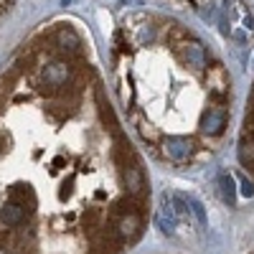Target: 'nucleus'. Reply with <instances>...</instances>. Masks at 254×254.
Segmentation results:
<instances>
[{
    "label": "nucleus",
    "mask_w": 254,
    "mask_h": 254,
    "mask_svg": "<svg viewBox=\"0 0 254 254\" xmlns=\"http://www.w3.org/2000/svg\"><path fill=\"white\" fill-rule=\"evenodd\" d=\"M147 221V168L89 41L38 33L0 71V254H127Z\"/></svg>",
    "instance_id": "nucleus-1"
},
{
    "label": "nucleus",
    "mask_w": 254,
    "mask_h": 254,
    "mask_svg": "<svg viewBox=\"0 0 254 254\" xmlns=\"http://www.w3.org/2000/svg\"><path fill=\"white\" fill-rule=\"evenodd\" d=\"M110 74L122 117L153 160L190 168L216 153L231 120V79L181 23L125 15L112 33Z\"/></svg>",
    "instance_id": "nucleus-2"
},
{
    "label": "nucleus",
    "mask_w": 254,
    "mask_h": 254,
    "mask_svg": "<svg viewBox=\"0 0 254 254\" xmlns=\"http://www.w3.org/2000/svg\"><path fill=\"white\" fill-rule=\"evenodd\" d=\"M239 160L254 176V87H252V94L247 102V115H244L242 135H239Z\"/></svg>",
    "instance_id": "nucleus-3"
},
{
    "label": "nucleus",
    "mask_w": 254,
    "mask_h": 254,
    "mask_svg": "<svg viewBox=\"0 0 254 254\" xmlns=\"http://www.w3.org/2000/svg\"><path fill=\"white\" fill-rule=\"evenodd\" d=\"M221 193L226 203H234V183H231V176H221Z\"/></svg>",
    "instance_id": "nucleus-4"
},
{
    "label": "nucleus",
    "mask_w": 254,
    "mask_h": 254,
    "mask_svg": "<svg viewBox=\"0 0 254 254\" xmlns=\"http://www.w3.org/2000/svg\"><path fill=\"white\" fill-rule=\"evenodd\" d=\"M242 193H244V196H252V193H254V188H252V183H249V181H247L244 176H242Z\"/></svg>",
    "instance_id": "nucleus-5"
}]
</instances>
